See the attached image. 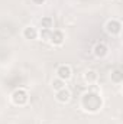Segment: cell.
Segmentation results:
<instances>
[{"mask_svg": "<svg viewBox=\"0 0 123 124\" xmlns=\"http://www.w3.org/2000/svg\"><path fill=\"white\" fill-rule=\"evenodd\" d=\"M93 54H94L96 58H104V56L109 54V48H107L106 43L98 42V43L94 45V48H93Z\"/></svg>", "mask_w": 123, "mask_h": 124, "instance_id": "obj_5", "label": "cell"}, {"mask_svg": "<svg viewBox=\"0 0 123 124\" xmlns=\"http://www.w3.org/2000/svg\"><path fill=\"white\" fill-rule=\"evenodd\" d=\"M54 26V19L49 16H45L41 19V29H51Z\"/></svg>", "mask_w": 123, "mask_h": 124, "instance_id": "obj_10", "label": "cell"}, {"mask_svg": "<svg viewBox=\"0 0 123 124\" xmlns=\"http://www.w3.org/2000/svg\"><path fill=\"white\" fill-rule=\"evenodd\" d=\"M49 42H51L54 46H61L62 43L65 42V35H64V32L62 31H54L51 33Z\"/></svg>", "mask_w": 123, "mask_h": 124, "instance_id": "obj_6", "label": "cell"}, {"mask_svg": "<svg viewBox=\"0 0 123 124\" xmlns=\"http://www.w3.org/2000/svg\"><path fill=\"white\" fill-rule=\"evenodd\" d=\"M104 29H106V32H107L109 35L114 36V35H119V33H120V31H122V23H120L117 19H110V20L106 22Z\"/></svg>", "mask_w": 123, "mask_h": 124, "instance_id": "obj_3", "label": "cell"}, {"mask_svg": "<svg viewBox=\"0 0 123 124\" xmlns=\"http://www.w3.org/2000/svg\"><path fill=\"white\" fill-rule=\"evenodd\" d=\"M72 75V71H71V66L70 65H60L57 68V78H60L62 81H68Z\"/></svg>", "mask_w": 123, "mask_h": 124, "instance_id": "obj_4", "label": "cell"}, {"mask_svg": "<svg viewBox=\"0 0 123 124\" xmlns=\"http://www.w3.org/2000/svg\"><path fill=\"white\" fill-rule=\"evenodd\" d=\"M38 33H39V31H38L35 26H28V28L23 29V38H25V39H31V40H33V39L38 38Z\"/></svg>", "mask_w": 123, "mask_h": 124, "instance_id": "obj_8", "label": "cell"}, {"mask_svg": "<svg viewBox=\"0 0 123 124\" xmlns=\"http://www.w3.org/2000/svg\"><path fill=\"white\" fill-rule=\"evenodd\" d=\"M35 4H42V3H45V0H32Z\"/></svg>", "mask_w": 123, "mask_h": 124, "instance_id": "obj_14", "label": "cell"}, {"mask_svg": "<svg viewBox=\"0 0 123 124\" xmlns=\"http://www.w3.org/2000/svg\"><path fill=\"white\" fill-rule=\"evenodd\" d=\"M10 98H12V102H13L15 105H25V104L28 102V100H29V95H28V93H26L25 90L18 88V90H15V91L12 93Z\"/></svg>", "mask_w": 123, "mask_h": 124, "instance_id": "obj_2", "label": "cell"}, {"mask_svg": "<svg viewBox=\"0 0 123 124\" xmlns=\"http://www.w3.org/2000/svg\"><path fill=\"white\" fill-rule=\"evenodd\" d=\"M51 85H52L54 91H60V90H62V88H65V81H62V79H60V78H54L52 82H51Z\"/></svg>", "mask_w": 123, "mask_h": 124, "instance_id": "obj_11", "label": "cell"}, {"mask_svg": "<svg viewBox=\"0 0 123 124\" xmlns=\"http://www.w3.org/2000/svg\"><path fill=\"white\" fill-rule=\"evenodd\" d=\"M55 98H57L58 102H61V104H67V102L71 100V93H70V90L62 88V90H60V91H57Z\"/></svg>", "mask_w": 123, "mask_h": 124, "instance_id": "obj_7", "label": "cell"}, {"mask_svg": "<svg viewBox=\"0 0 123 124\" xmlns=\"http://www.w3.org/2000/svg\"><path fill=\"white\" fill-rule=\"evenodd\" d=\"M97 79H98V74H97L94 69L86 71V74H84V81H86L87 84H94Z\"/></svg>", "mask_w": 123, "mask_h": 124, "instance_id": "obj_9", "label": "cell"}, {"mask_svg": "<svg viewBox=\"0 0 123 124\" xmlns=\"http://www.w3.org/2000/svg\"><path fill=\"white\" fill-rule=\"evenodd\" d=\"M112 81L113 82H116V84H120L123 81V74H122V71L117 68V69H114L113 72H112Z\"/></svg>", "mask_w": 123, "mask_h": 124, "instance_id": "obj_12", "label": "cell"}, {"mask_svg": "<svg viewBox=\"0 0 123 124\" xmlns=\"http://www.w3.org/2000/svg\"><path fill=\"white\" fill-rule=\"evenodd\" d=\"M51 33H52V31H51V29H41V31H39V33H38V36H41V39H42V40L49 42Z\"/></svg>", "mask_w": 123, "mask_h": 124, "instance_id": "obj_13", "label": "cell"}, {"mask_svg": "<svg viewBox=\"0 0 123 124\" xmlns=\"http://www.w3.org/2000/svg\"><path fill=\"white\" fill-rule=\"evenodd\" d=\"M81 107L87 113H98L103 107V98L96 91H88L81 97Z\"/></svg>", "mask_w": 123, "mask_h": 124, "instance_id": "obj_1", "label": "cell"}]
</instances>
